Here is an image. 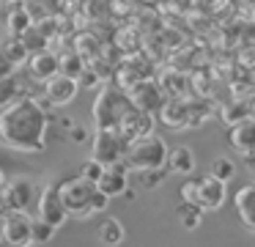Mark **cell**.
<instances>
[{
  "instance_id": "1f68e13d",
  "label": "cell",
  "mask_w": 255,
  "mask_h": 247,
  "mask_svg": "<svg viewBox=\"0 0 255 247\" xmlns=\"http://www.w3.org/2000/svg\"><path fill=\"white\" fill-rule=\"evenodd\" d=\"M3 49H6V52H8V58H11L17 66H22L25 60H28V49L22 47V41H19L17 36H11L8 41H3Z\"/></svg>"
},
{
  "instance_id": "ee69618b",
  "label": "cell",
  "mask_w": 255,
  "mask_h": 247,
  "mask_svg": "<svg viewBox=\"0 0 255 247\" xmlns=\"http://www.w3.org/2000/svg\"><path fill=\"white\" fill-rule=\"evenodd\" d=\"M8 3H22V0H8Z\"/></svg>"
},
{
  "instance_id": "7c38bea8",
  "label": "cell",
  "mask_w": 255,
  "mask_h": 247,
  "mask_svg": "<svg viewBox=\"0 0 255 247\" xmlns=\"http://www.w3.org/2000/svg\"><path fill=\"white\" fill-rule=\"evenodd\" d=\"M77 91H80L77 80H72V77H66V74H52L50 80H44V99L52 104V107L69 104L74 96H77Z\"/></svg>"
},
{
  "instance_id": "f6af8a7d",
  "label": "cell",
  "mask_w": 255,
  "mask_h": 247,
  "mask_svg": "<svg viewBox=\"0 0 255 247\" xmlns=\"http://www.w3.org/2000/svg\"><path fill=\"white\" fill-rule=\"evenodd\" d=\"M0 217H3V214H0Z\"/></svg>"
},
{
  "instance_id": "4316f807",
  "label": "cell",
  "mask_w": 255,
  "mask_h": 247,
  "mask_svg": "<svg viewBox=\"0 0 255 247\" xmlns=\"http://www.w3.org/2000/svg\"><path fill=\"white\" fill-rule=\"evenodd\" d=\"M74 52H77L85 63H91V60L99 58V41H96L91 33H83V36L74 38Z\"/></svg>"
},
{
  "instance_id": "f546056e",
  "label": "cell",
  "mask_w": 255,
  "mask_h": 247,
  "mask_svg": "<svg viewBox=\"0 0 255 247\" xmlns=\"http://www.w3.org/2000/svg\"><path fill=\"white\" fill-rule=\"evenodd\" d=\"M233 203H236V212L255 206V181H247V184L239 187V192L233 195Z\"/></svg>"
},
{
  "instance_id": "d4e9b609",
  "label": "cell",
  "mask_w": 255,
  "mask_h": 247,
  "mask_svg": "<svg viewBox=\"0 0 255 247\" xmlns=\"http://www.w3.org/2000/svg\"><path fill=\"white\" fill-rule=\"evenodd\" d=\"M55 225H50L41 217H30V245H47L55 236Z\"/></svg>"
},
{
  "instance_id": "9c48e42d",
  "label": "cell",
  "mask_w": 255,
  "mask_h": 247,
  "mask_svg": "<svg viewBox=\"0 0 255 247\" xmlns=\"http://www.w3.org/2000/svg\"><path fill=\"white\" fill-rule=\"evenodd\" d=\"M33 184H30V179H25V176H17V179H11L8 184H3V190H0V198H3V206H6V212H28L30 203H33Z\"/></svg>"
},
{
  "instance_id": "ac0fdd59",
  "label": "cell",
  "mask_w": 255,
  "mask_h": 247,
  "mask_svg": "<svg viewBox=\"0 0 255 247\" xmlns=\"http://www.w3.org/2000/svg\"><path fill=\"white\" fill-rule=\"evenodd\" d=\"M167 168L173 173H181V176H189L195 170V154L189 146H178L173 151H167Z\"/></svg>"
},
{
  "instance_id": "60d3db41",
  "label": "cell",
  "mask_w": 255,
  "mask_h": 247,
  "mask_svg": "<svg viewBox=\"0 0 255 247\" xmlns=\"http://www.w3.org/2000/svg\"><path fill=\"white\" fill-rule=\"evenodd\" d=\"M242 157H244V162L255 170V148H253V151H247V154H242Z\"/></svg>"
},
{
  "instance_id": "f1b7e54d",
  "label": "cell",
  "mask_w": 255,
  "mask_h": 247,
  "mask_svg": "<svg viewBox=\"0 0 255 247\" xmlns=\"http://www.w3.org/2000/svg\"><path fill=\"white\" fill-rule=\"evenodd\" d=\"M211 176L228 184V181H231L233 176H236V165H233V159H228V157H217L214 162H211Z\"/></svg>"
},
{
  "instance_id": "5bb4252c",
  "label": "cell",
  "mask_w": 255,
  "mask_h": 247,
  "mask_svg": "<svg viewBox=\"0 0 255 247\" xmlns=\"http://www.w3.org/2000/svg\"><path fill=\"white\" fill-rule=\"evenodd\" d=\"M96 187H99V190L105 192L107 198L124 195V192L129 190V168H127L124 162L105 165V170H102V176H99V181H96Z\"/></svg>"
},
{
  "instance_id": "7bdbcfd3",
  "label": "cell",
  "mask_w": 255,
  "mask_h": 247,
  "mask_svg": "<svg viewBox=\"0 0 255 247\" xmlns=\"http://www.w3.org/2000/svg\"><path fill=\"white\" fill-rule=\"evenodd\" d=\"M3 184H6V176H3V170H0V190H3Z\"/></svg>"
},
{
  "instance_id": "d6986e66",
  "label": "cell",
  "mask_w": 255,
  "mask_h": 247,
  "mask_svg": "<svg viewBox=\"0 0 255 247\" xmlns=\"http://www.w3.org/2000/svg\"><path fill=\"white\" fill-rule=\"evenodd\" d=\"M250 115V99H231V102H225L220 107V118L225 126H233L239 124V121H244Z\"/></svg>"
},
{
  "instance_id": "9a60e30c",
  "label": "cell",
  "mask_w": 255,
  "mask_h": 247,
  "mask_svg": "<svg viewBox=\"0 0 255 247\" xmlns=\"http://www.w3.org/2000/svg\"><path fill=\"white\" fill-rule=\"evenodd\" d=\"M25 63H28V69H30V77L39 80V82H44V80H50L52 74H58V55L52 52L50 47L41 49V52L28 55Z\"/></svg>"
},
{
  "instance_id": "ba28073f",
  "label": "cell",
  "mask_w": 255,
  "mask_h": 247,
  "mask_svg": "<svg viewBox=\"0 0 255 247\" xmlns=\"http://www.w3.org/2000/svg\"><path fill=\"white\" fill-rule=\"evenodd\" d=\"M0 239L6 247L30 245V217L25 212H6L0 217Z\"/></svg>"
},
{
  "instance_id": "8d00e7d4",
  "label": "cell",
  "mask_w": 255,
  "mask_h": 247,
  "mask_svg": "<svg viewBox=\"0 0 255 247\" xmlns=\"http://www.w3.org/2000/svg\"><path fill=\"white\" fill-rule=\"evenodd\" d=\"M140 176H143V187H156L167 176V170L165 168H156V170H145V173H140Z\"/></svg>"
},
{
  "instance_id": "74e56055",
  "label": "cell",
  "mask_w": 255,
  "mask_h": 247,
  "mask_svg": "<svg viewBox=\"0 0 255 247\" xmlns=\"http://www.w3.org/2000/svg\"><path fill=\"white\" fill-rule=\"evenodd\" d=\"M239 66H244V69H255V47H247L239 52Z\"/></svg>"
},
{
  "instance_id": "2e32d148",
  "label": "cell",
  "mask_w": 255,
  "mask_h": 247,
  "mask_svg": "<svg viewBox=\"0 0 255 247\" xmlns=\"http://www.w3.org/2000/svg\"><path fill=\"white\" fill-rule=\"evenodd\" d=\"M228 137H231V146L236 148L239 154L253 151V148H255V118H253V115H247L244 121L233 124L231 132H228Z\"/></svg>"
},
{
  "instance_id": "603a6c76",
  "label": "cell",
  "mask_w": 255,
  "mask_h": 247,
  "mask_svg": "<svg viewBox=\"0 0 255 247\" xmlns=\"http://www.w3.org/2000/svg\"><path fill=\"white\" fill-rule=\"evenodd\" d=\"M113 47H116L118 52H124V55L140 52V33H137V27H121V30L116 33V38H113Z\"/></svg>"
},
{
  "instance_id": "83f0119b",
  "label": "cell",
  "mask_w": 255,
  "mask_h": 247,
  "mask_svg": "<svg viewBox=\"0 0 255 247\" xmlns=\"http://www.w3.org/2000/svg\"><path fill=\"white\" fill-rule=\"evenodd\" d=\"M80 8L88 19H107L110 16V3L107 0H83Z\"/></svg>"
},
{
  "instance_id": "44dd1931",
  "label": "cell",
  "mask_w": 255,
  "mask_h": 247,
  "mask_svg": "<svg viewBox=\"0 0 255 247\" xmlns=\"http://www.w3.org/2000/svg\"><path fill=\"white\" fill-rule=\"evenodd\" d=\"M85 66L88 63H85L74 49H66V52L58 55V74H66V77H72V80H77V77L83 74Z\"/></svg>"
},
{
  "instance_id": "484cf974",
  "label": "cell",
  "mask_w": 255,
  "mask_h": 247,
  "mask_svg": "<svg viewBox=\"0 0 255 247\" xmlns=\"http://www.w3.org/2000/svg\"><path fill=\"white\" fill-rule=\"evenodd\" d=\"M30 14L28 11H25V5H14L11 11H8V16H6V27H8V33H11V36H19V33L25 30V27H30Z\"/></svg>"
},
{
  "instance_id": "836d02e7",
  "label": "cell",
  "mask_w": 255,
  "mask_h": 247,
  "mask_svg": "<svg viewBox=\"0 0 255 247\" xmlns=\"http://www.w3.org/2000/svg\"><path fill=\"white\" fill-rule=\"evenodd\" d=\"M99 82H102V77L96 74V71L91 69V66H85V69H83V74L77 77V85H80V88H88V91H94V88L99 85Z\"/></svg>"
},
{
  "instance_id": "ab89813d",
  "label": "cell",
  "mask_w": 255,
  "mask_h": 247,
  "mask_svg": "<svg viewBox=\"0 0 255 247\" xmlns=\"http://www.w3.org/2000/svg\"><path fill=\"white\" fill-rule=\"evenodd\" d=\"M85 137H88L85 126H74V129H69V140L72 143H85Z\"/></svg>"
},
{
  "instance_id": "cb8c5ba5",
  "label": "cell",
  "mask_w": 255,
  "mask_h": 247,
  "mask_svg": "<svg viewBox=\"0 0 255 247\" xmlns=\"http://www.w3.org/2000/svg\"><path fill=\"white\" fill-rule=\"evenodd\" d=\"M99 239L105 242L107 247H118L124 242V225L118 223L116 217H107L105 223L99 225Z\"/></svg>"
},
{
  "instance_id": "8fae6325",
  "label": "cell",
  "mask_w": 255,
  "mask_h": 247,
  "mask_svg": "<svg viewBox=\"0 0 255 247\" xmlns=\"http://www.w3.org/2000/svg\"><path fill=\"white\" fill-rule=\"evenodd\" d=\"M36 209H39V214H36V217L47 220V223L55 225V228H61V225L69 220L66 209H63V201H61V192H58L55 184H47L44 190H41Z\"/></svg>"
},
{
  "instance_id": "f35d334b",
  "label": "cell",
  "mask_w": 255,
  "mask_h": 247,
  "mask_svg": "<svg viewBox=\"0 0 255 247\" xmlns=\"http://www.w3.org/2000/svg\"><path fill=\"white\" fill-rule=\"evenodd\" d=\"M239 214H242V223H244V228H247L250 234H255V206L244 209V212H239Z\"/></svg>"
},
{
  "instance_id": "8992f818",
  "label": "cell",
  "mask_w": 255,
  "mask_h": 247,
  "mask_svg": "<svg viewBox=\"0 0 255 247\" xmlns=\"http://www.w3.org/2000/svg\"><path fill=\"white\" fill-rule=\"evenodd\" d=\"M127 93V99H129V104H132L134 110H143V113H151V115H156L159 113V107H162V102H165V91L159 88V82L154 80V77H145V80H140V82H134L129 91H124Z\"/></svg>"
},
{
  "instance_id": "3957f363",
  "label": "cell",
  "mask_w": 255,
  "mask_h": 247,
  "mask_svg": "<svg viewBox=\"0 0 255 247\" xmlns=\"http://www.w3.org/2000/svg\"><path fill=\"white\" fill-rule=\"evenodd\" d=\"M129 107L127 93L121 91L118 85H102L99 93H96V102L91 107V115H94L96 129H116L118 118L124 115V110Z\"/></svg>"
},
{
  "instance_id": "7402d4cb",
  "label": "cell",
  "mask_w": 255,
  "mask_h": 247,
  "mask_svg": "<svg viewBox=\"0 0 255 247\" xmlns=\"http://www.w3.org/2000/svg\"><path fill=\"white\" fill-rule=\"evenodd\" d=\"M19 41H22V47L28 49V55H33V52H41V49H47L50 47V38L44 36V33L39 30V27L30 22V27H25L22 33H19Z\"/></svg>"
},
{
  "instance_id": "d590c367",
  "label": "cell",
  "mask_w": 255,
  "mask_h": 247,
  "mask_svg": "<svg viewBox=\"0 0 255 247\" xmlns=\"http://www.w3.org/2000/svg\"><path fill=\"white\" fill-rule=\"evenodd\" d=\"M107 203H110V198H107L105 192L99 190V187H94V192H91V214L105 212V209H107Z\"/></svg>"
},
{
  "instance_id": "e575fe53",
  "label": "cell",
  "mask_w": 255,
  "mask_h": 247,
  "mask_svg": "<svg viewBox=\"0 0 255 247\" xmlns=\"http://www.w3.org/2000/svg\"><path fill=\"white\" fill-rule=\"evenodd\" d=\"M17 69H19V66L8 58V52L3 49V44H0V80H3V77H11Z\"/></svg>"
},
{
  "instance_id": "b9f144b4",
  "label": "cell",
  "mask_w": 255,
  "mask_h": 247,
  "mask_svg": "<svg viewBox=\"0 0 255 247\" xmlns=\"http://www.w3.org/2000/svg\"><path fill=\"white\" fill-rule=\"evenodd\" d=\"M250 115H253V118H255V99H253V102H250Z\"/></svg>"
},
{
  "instance_id": "6da1fadb",
  "label": "cell",
  "mask_w": 255,
  "mask_h": 247,
  "mask_svg": "<svg viewBox=\"0 0 255 247\" xmlns=\"http://www.w3.org/2000/svg\"><path fill=\"white\" fill-rule=\"evenodd\" d=\"M47 126H50V115L41 107L39 99L30 93L14 99L11 104L0 110V140L17 151L41 154Z\"/></svg>"
},
{
  "instance_id": "d6a6232c",
  "label": "cell",
  "mask_w": 255,
  "mask_h": 247,
  "mask_svg": "<svg viewBox=\"0 0 255 247\" xmlns=\"http://www.w3.org/2000/svg\"><path fill=\"white\" fill-rule=\"evenodd\" d=\"M102 170H105V165H102V162L88 159V162L83 165V170H80V176H83L85 181H91V184H96V181H99V176H102Z\"/></svg>"
},
{
  "instance_id": "5b68a950",
  "label": "cell",
  "mask_w": 255,
  "mask_h": 247,
  "mask_svg": "<svg viewBox=\"0 0 255 247\" xmlns=\"http://www.w3.org/2000/svg\"><path fill=\"white\" fill-rule=\"evenodd\" d=\"M96 184L85 181L83 176L77 179H66L58 184V192H61L63 209H66L69 217H91V192H94Z\"/></svg>"
},
{
  "instance_id": "ffe728a7",
  "label": "cell",
  "mask_w": 255,
  "mask_h": 247,
  "mask_svg": "<svg viewBox=\"0 0 255 247\" xmlns=\"http://www.w3.org/2000/svg\"><path fill=\"white\" fill-rule=\"evenodd\" d=\"M28 93V88H25V82L19 80V77H3L0 80V110L6 107V104H11L14 99H19V96H25Z\"/></svg>"
},
{
  "instance_id": "7a4b0ae2",
  "label": "cell",
  "mask_w": 255,
  "mask_h": 247,
  "mask_svg": "<svg viewBox=\"0 0 255 247\" xmlns=\"http://www.w3.org/2000/svg\"><path fill=\"white\" fill-rule=\"evenodd\" d=\"M124 165L129 170H137V173H145V170H156L167 165V143L162 140L159 135L148 132V135L137 137V140L127 143V151H124Z\"/></svg>"
},
{
  "instance_id": "277c9868",
  "label": "cell",
  "mask_w": 255,
  "mask_h": 247,
  "mask_svg": "<svg viewBox=\"0 0 255 247\" xmlns=\"http://www.w3.org/2000/svg\"><path fill=\"white\" fill-rule=\"evenodd\" d=\"M184 203H192L198 209H220L225 203V181L214 179V176H200V179H189L181 187Z\"/></svg>"
},
{
  "instance_id": "4dcf8cb0",
  "label": "cell",
  "mask_w": 255,
  "mask_h": 247,
  "mask_svg": "<svg viewBox=\"0 0 255 247\" xmlns=\"http://www.w3.org/2000/svg\"><path fill=\"white\" fill-rule=\"evenodd\" d=\"M200 212H203V209L192 206V203H184V206L178 209V220H181V225L187 231H195L200 225Z\"/></svg>"
},
{
  "instance_id": "52a82bcc",
  "label": "cell",
  "mask_w": 255,
  "mask_h": 247,
  "mask_svg": "<svg viewBox=\"0 0 255 247\" xmlns=\"http://www.w3.org/2000/svg\"><path fill=\"white\" fill-rule=\"evenodd\" d=\"M91 151H94L96 162L102 165H116L124 159V151H127V140L118 135V129H96L94 132V143H91Z\"/></svg>"
},
{
  "instance_id": "30bf717a",
  "label": "cell",
  "mask_w": 255,
  "mask_h": 247,
  "mask_svg": "<svg viewBox=\"0 0 255 247\" xmlns=\"http://www.w3.org/2000/svg\"><path fill=\"white\" fill-rule=\"evenodd\" d=\"M116 129H118V135H121L127 143L129 140H137V137L154 132V115L143 113V110H134L132 104H129V107L124 110V115L118 118Z\"/></svg>"
},
{
  "instance_id": "e0dca14e",
  "label": "cell",
  "mask_w": 255,
  "mask_h": 247,
  "mask_svg": "<svg viewBox=\"0 0 255 247\" xmlns=\"http://www.w3.org/2000/svg\"><path fill=\"white\" fill-rule=\"evenodd\" d=\"M156 82H159V88L165 91V96H187L189 93V77L184 74L181 69H173V66L162 69L159 77H156Z\"/></svg>"
},
{
  "instance_id": "4fadbf2b",
  "label": "cell",
  "mask_w": 255,
  "mask_h": 247,
  "mask_svg": "<svg viewBox=\"0 0 255 247\" xmlns=\"http://www.w3.org/2000/svg\"><path fill=\"white\" fill-rule=\"evenodd\" d=\"M156 115L162 118V124L167 129H189V99L187 96H167Z\"/></svg>"
}]
</instances>
